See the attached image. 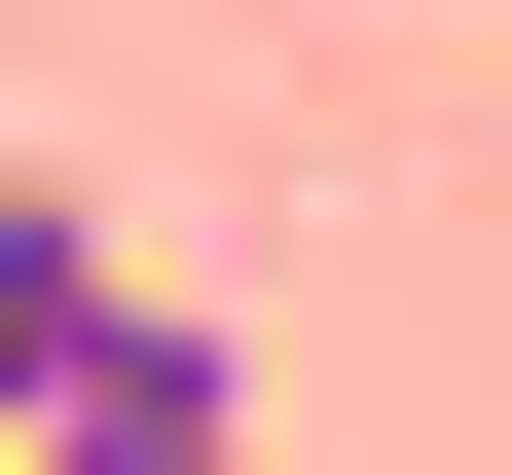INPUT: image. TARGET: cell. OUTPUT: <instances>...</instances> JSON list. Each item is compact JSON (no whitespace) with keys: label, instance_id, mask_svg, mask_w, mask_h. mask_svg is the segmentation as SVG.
Listing matches in <instances>:
<instances>
[{"label":"cell","instance_id":"cell-1","mask_svg":"<svg viewBox=\"0 0 512 475\" xmlns=\"http://www.w3.org/2000/svg\"><path fill=\"white\" fill-rule=\"evenodd\" d=\"M110 293H147V256H110V220H74V183H0V439H37V402H74V366H110Z\"/></svg>","mask_w":512,"mask_h":475},{"label":"cell","instance_id":"cell-2","mask_svg":"<svg viewBox=\"0 0 512 475\" xmlns=\"http://www.w3.org/2000/svg\"><path fill=\"white\" fill-rule=\"evenodd\" d=\"M0 475H110V439H0Z\"/></svg>","mask_w":512,"mask_h":475}]
</instances>
